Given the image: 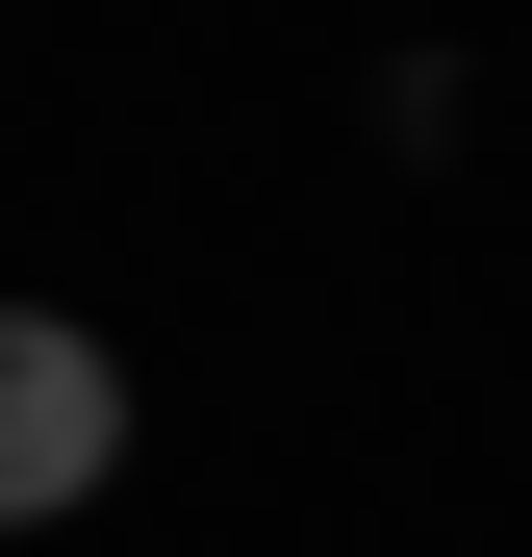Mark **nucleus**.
<instances>
[{"label": "nucleus", "instance_id": "nucleus-1", "mask_svg": "<svg viewBox=\"0 0 532 557\" xmlns=\"http://www.w3.org/2000/svg\"><path fill=\"white\" fill-rule=\"evenodd\" d=\"M127 482V355L76 330V305H0V532H51V507H102Z\"/></svg>", "mask_w": 532, "mask_h": 557}]
</instances>
